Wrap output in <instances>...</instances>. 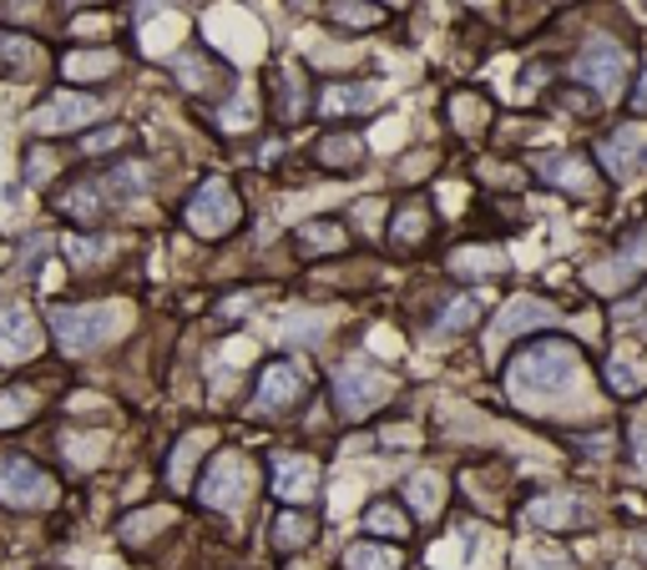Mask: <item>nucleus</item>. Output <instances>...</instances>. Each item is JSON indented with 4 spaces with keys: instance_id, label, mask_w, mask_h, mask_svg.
Segmentation results:
<instances>
[{
    "instance_id": "f257e3e1",
    "label": "nucleus",
    "mask_w": 647,
    "mask_h": 570,
    "mask_svg": "<svg viewBox=\"0 0 647 570\" xmlns=\"http://www.w3.org/2000/svg\"><path fill=\"white\" fill-rule=\"evenodd\" d=\"M576 384H582V354H576L566 338L531 344L506 364V394H511L521 409L562 405L566 394H576Z\"/></svg>"
},
{
    "instance_id": "f03ea898",
    "label": "nucleus",
    "mask_w": 647,
    "mask_h": 570,
    "mask_svg": "<svg viewBox=\"0 0 647 570\" xmlns=\"http://www.w3.org/2000/svg\"><path fill=\"white\" fill-rule=\"evenodd\" d=\"M127 323H132L127 303H86V309H61L51 329L66 354H92V348L112 344L117 333H127Z\"/></svg>"
},
{
    "instance_id": "7ed1b4c3",
    "label": "nucleus",
    "mask_w": 647,
    "mask_h": 570,
    "mask_svg": "<svg viewBox=\"0 0 647 570\" xmlns=\"http://www.w3.org/2000/svg\"><path fill=\"white\" fill-rule=\"evenodd\" d=\"M390 394H395V379H390V374L360 364V358H354V364H339V374H335V405H339V415H344V419L374 415Z\"/></svg>"
},
{
    "instance_id": "20e7f679",
    "label": "nucleus",
    "mask_w": 647,
    "mask_h": 570,
    "mask_svg": "<svg viewBox=\"0 0 647 570\" xmlns=\"http://www.w3.org/2000/svg\"><path fill=\"white\" fill-rule=\"evenodd\" d=\"M198 495H203V505H213V510H238L243 499H248V460H243L238 450L213 454Z\"/></svg>"
},
{
    "instance_id": "39448f33",
    "label": "nucleus",
    "mask_w": 647,
    "mask_h": 570,
    "mask_svg": "<svg viewBox=\"0 0 647 570\" xmlns=\"http://www.w3.org/2000/svg\"><path fill=\"white\" fill-rule=\"evenodd\" d=\"M233 223H238V197H233V187L223 178L203 182V192L188 203V227L203 233V238H223Z\"/></svg>"
},
{
    "instance_id": "423d86ee",
    "label": "nucleus",
    "mask_w": 647,
    "mask_h": 570,
    "mask_svg": "<svg viewBox=\"0 0 647 570\" xmlns=\"http://www.w3.org/2000/svg\"><path fill=\"white\" fill-rule=\"evenodd\" d=\"M576 76L597 86V96H617L627 82V51L607 36H592L582 46V56H576Z\"/></svg>"
},
{
    "instance_id": "0eeeda50",
    "label": "nucleus",
    "mask_w": 647,
    "mask_h": 570,
    "mask_svg": "<svg viewBox=\"0 0 647 570\" xmlns=\"http://www.w3.org/2000/svg\"><path fill=\"white\" fill-rule=\"evenodd\" d=\"M51 475H41L31 460H0V499L15 510H41L51 505Z\"/></svg>"
},
{
    "instance_id": "6e6552de",
    "label": "nucleus",
    "mask_w": 647,
    "mask_h": 570,
    "mask_svg": "<svg viewBox=\"0 0 647 570\" xmlns=\"http://www.w3.org/2000/svg\"><path fill=\"white\" fill-rule=\"evenodd\" d=\"M96 101L92 96H76V92H61V96H51L46 107L31 117V127L36 131H72V127H86V121H96Z\"/></svg>"
},
{
    "instance_id": "1a4fd4ad",
    "label": "nucleus",
    "mask_w": 647,
    "mask_h": 570,
    "mask_svg": "<svg viewBox=\"0 0 647 570\" xmlns=\"http://www.w3.org/2000/svg\"><path fill=\"white\" fill-rule=\"evenodd\" d=\"M643 268H647V233H643V238H633V248H623L617 258L597 262V268L587 273V283H592V288H602V293H617V288L633 283V278L643 273Z\"/></svg>"
},
{
    "instance_id": "9d476101",
    "label": "nucleus",
    "mask_w": 647,
    "mask_h": 570,
    "mask_svg": "<svg viewBox=\"0 0 647 570\" xmlns=\"http://www.w3.org/2000/svg\"><path fill=\"white\" fill-rule=\"evenodd\" d=\"M36 323L21 303H6L0 309V358H21V354H36Z\"/></svg>"
},
{
    "instance_id": "9b49d317",
    "label": "nucleus",
    "mask_w": 647,
    "mask_h": 570,
    "mask_svg": "<svg viewBox=\"0 0 647 570\" xmlns=\"http://www.w3.org/2000/svg\"><path fill=\"white\" fill-rule=\"evenodd\" d=\"M552 319H556L552 303H541V298H511V303L501 309V319H496L491 338L501 344V338H516V333L537 329V323H552Z\"/></svg>"
},
{
    "instance_id": "f8f14e48",
    "label": "nucleus",
    "mask_w": 647,
    "mask_h": 570,
    "mask_svg": "<svg viewBox=\"0 0 647 570\" xmlns=\"http://www.w3.org/2000/svg\"><path fill=\"white\" fill-rule=\"evenodd\" d=\"M304 394V379H299V368H288V364H274L264 368V379H258V409H288L294 399Z\"/></svg>"
},
{
    "instance_id": "ddd939ff",
    "label": "nucleus",
    "mask_w": 647,
    "mask_h": 570,
    "mask_svg": "<svg viewBox=\"0 0 647 570\" xmlns=\"http://www.w3.org/2000/svg\"><path fill=\"white\" fill-rule=\"evenodd\" d=\"M314 480H319L314 460H299V454H284V460H274V495L309 499L314 495Z\"/></svg>"
},
{
    "instance_id": "4468645a",
    "label": "nucleus",
    "mask_w": 647,
    "mask_h": 570,
    "mask_svg": "<svg viewBox=\"0 0 647 570\" xmlns=\"http://www.w3.org/2000/svg\"><path fill=\"white\" fill-rule=\"evenodd\" d=\"M587 515V499L576 495V490H562V495H547L531 505V520L547 525V530H566V525H576Z\"/></svg>"
},
{
    "instance_id": "2eb2a0df",
    "label": "nucleus",
    "mask_w": 647,
    "mask_h": 570,
    "mask_svg": "<svg viewBox=\"0 0 647 570\" xmlns=\"http://www.w3.org/2000/svg\"><path fill=\"white\" fill-rule=\"evenodd\" d=\"M537 166L547 182H556V187H566V192H582V197L597 187V178H592V166L582 162V157H541Z\"/></svg>"
},
{
    "instance_id": "dca6fc26",
    "label": "nucleus",
    "mask_w": 647,
    "mask_h": 570,
    "mask_svg": "<svg viewBox=\"0 0 647 570\" xmlns=\"http://www.w3.org/2000/svg\"><path fill=\"white\" fill-rule=\"evenodd\" d=\"M643 147H647V127H643V121H633V127H623L607 147H602V162H607L617 178H627V172H633V162L643 157Z\"/></svg>"
},
{
    "instance_id": "f3484780",
    "label": "nucleus",
    "mask_w": 647,
    "mask_h": 570,
    "mask_svg": "<svg viewBox=\"0 0 647 570\" xmlns=\"http://www.w3.org/2000/svg\"><path fill=\"white\" fill-rule=\"evenodd\" d=\"M384 86L380 82H364V86H329V96H324V111L329 117H339V111H370L380 107Z\"/></svg>"
},
{
    "instance_id": "a211bd4d",
    "label": "nucleus",
    "mask_w": 647,
    "mask_h": 570,
    "mask_svg": "<svg viewBox=\"0 0 647 570\" xmlns=\"http://www.w3.org/2000/svg\"><path fill=\"white\" fill-rule=\"evenodd\" d=\"M450 268L456 273H476V278H491L506 268V252L501 248H460L456 258H450Z\"/></svg>"
},
{
    "instance_id": "6ab92c4d",
    "label": "nucleus",
    "mask_w": 647,
    "mask_h": 570,
    "mask_svg": "<svg viewBox=\"0 0 647 570\" xmlns=\"http://www.w3.org/2000/svg\"><path fill=\"white\" fill-rule=\"evenodd\" d=\"M299 248L304 252H335V248H344V227H339V223H304L299 227Z\"/></svg>"
},
{
    "instance_id": "aec40b11",
    "label": "nucleus",
    "mask_w": 647,
    "mask_h": 570,
    "mask_svg": "<svg viewBox=\"0 0 647 570\" xmlns=\"http://www.w3.org/2000/svg\"><path fill=\"white\" fill-rule=\"evenodd\" d=\"M107 72H117V56H112V51H76V56H66V76H76V82L107 76Z\"/></svg>"
},
{
    "instance_id": "412c9836",
    "label": "nucleus",
    "mask_w": 647,
    "mask_h": 570,
    "mask_svg": "<svg viewBox=\"0 0 647 570\" xmlns=\"http://www.w3.org/2000/svg\"><path fill=\"white\" fill-rule=\"evenodd\" d=\"M344 566L349 570H395V550H384V546H349L344 550Z\"/></svg>"
},
{
    "instance_id": "4be33fe9",
    "label": "nucleus",
    "mask_w": 647,
    "mask_h": 570,
    "mask_svg": "<svg viewBox=\"0 0 647 570\" xmlns=\"http://www.w3.org/2000/svg\"><path fill=\"white\" fill-rule=\"evenodd\" d=\"M441 499H445L441 475H415V480H410V505H415V510L435 515V510H441Z\"/></svg>"
},
{
    "instance_id": "5701e85b",
    "label": "nucleus",
    "mask_w": 647,
    "mask_h": 570,
    "mask_svg": "<svg viewBox=\"0 0 647 570\" xmlns=\"http://www.w3.org/2000/svg\"><path fill=\"white\" fill-rule=\"evenodd\" d=\"M278 546L284 550H299V546H309L314 540V520L309 515H278Z\"/></svg>"
},
{
    "instance_id": "b1692460",
    "label": "nucleus",
    "mask_w": 647,
    "mask_h": 570,
    "mask_svg": "<svg viewBox=\"0 0 647 570\" xmlns=\"http://www.w3.org/2000/svg\"><path fill=\"white\" fill-rule=\"evenodd\" d=\"M607 379H612V389H617V394H633V389H643L647 368L633 364V358H612V364H607Z\"/></svg>"
},
{
    "instance_id": "393cba45",
    "label": "nucleus",
    "mask_w": 647,
    "mask_h": 570,
    "mask_svg": "<svg viewBox=\"0 0 647 570\" xmlns=\"http://www.w3.org/2000/svg\"><path fill=\"white\" fill-rule=\"evenodd\" d=\"M476 313H480L476 298H460V303H450V309H445V319H441V333H460V329H470V323H476Z\"/></svg>"
},
{
    "instance_id": "a878e982",
    "label": "nucleus",
    "mask_w": 647,
    "mask_h": 570,
    "mask_svg": "<svg viewBox=\"0 0 647 570\" xmlns=\"http://www.w3.org/2000/svg\"><path fill=\"white\" fill-rule=\"evenodd\" d=\"M208 444V434H188V440L178 444V454H172V480H188V470H192V460H198V450H203Z\"/></svg>"
},
{
    "instance_id": "bb28decb",
    "label": "nucleus",
    "mask_w": 647,
    "mask_h": 570,
    "mask_svg": "<svg viewBox=\"0 0 647 570\" xmlns=\"http://www.w3.org/2000/svg\"><path fill=\"white\" fill-rule=\"evenodd\" d=\"M354 157H360V142H354V137H329V142H324V162L329 166H349Z\"/></svg>"
},
{
    "instance_id": "cd10ccee",
    "label": "nucleus",
    "mask_w": 647,
    "mask_h": 570,
    "mask_svg": "<svg viewBox=\"0 0 647 570\" xmlns=\"http://www.w3.org/2000/svg\"><path fill=\"white\" fill-rule=\"evenodd\" d=\"M364 525H370L374 535H405V520H400L390 505H374V510L364 515Z\"/></svg>"
},
{
    "instance_id": "c85d7f7f",
    "label": "nucleus",
    "mask_w": 647,
    "mask_h": 570,
    "mask_svg": "<svg viewBox=\"0 0 647 570\" xmlns=\"http://www.w3.org/2000/svg\"><path fill=\"white\" fill-rule=\"evenodd\" d=\"M31 409H36L31 394H6V399H0V424H15V419H25Z\"/></svg>"
},
{
    "instance_id": "c756f323",
    "label": "nucleus",
    "mask_w": 647,
    "mask_h": 570,
    "mask_svg": "<svg viewBox=\"0 0 647 570\" xmlns=\"http://www.w3.org/2000/svg\"><path fill=\"white\" fill-rule=\"evenodd\" d=\"M319 333H324V319H319V313H304V319L294 313V319L284 323V338H319Z\"/></svg>"
},
{
    "instance_id": "7c9ffc66",
    "label": "nucleus",
    "mask_w": 647,
    "mask_h": 570,
    "mask_svg": "<svg viewBox=\"0 0 647 570\" xmlns=\"http://www.w3.org/2000/svg\"><path fill=\"white\" fill-rule=\"evenodd\" d=\"M335 15L339 21H349V25H374V15L380 11H374V6H360V0H339Z\"/></svg>"
},
{
    "instance_id": "2f4dec72",
    "label": "nucleus",
    "mask_w": 647,
    "mask_h": 570,
    "mask_svg": "<svg viewBox=\"0 0 647 570\" xmlns=\"http://www.w3.org/2000/svg\"><path fill=\"white\" fill-rule=\"evenodd\" d=\"M420 227H425V213H420V207H410V213L395 217V238H400V243H415V238H420Z\"/></svg>"
},
{
    "instance_id": "473e14b6",
    "label": "nucleus",
    "mask_w": 647,
    "mask_h": 570,
    "mask_svg": "<svg viewBox=\"0 0 647 570\" xmlns=\"http://www.w3.org/2000/svg\"><path fill=\"white\" fill-rule=\"evenodd\" d=\"M456 127L460 131H476L480 127V101H476V96H456Z\"/></svg>"
},
{
    "instance_id": "72a5a7b5",
    "label": "nucleus",
    "mask_w": 647,
    "mask_h": 570,
    "mask_svg": "<svg viewBox=\"0 0 647 570\" xmlns=\"http://www.w3.org/2000/svg\"><path fill=\"white\" fill-rule=\"evenodd\" d=\"M102 450H107V440H102V434H96V440L92 444H82V440H72V460H96V454H102Z\"/></svg>"
},
{
    "instance_id": "f704fd0d",
    "label": "nucleus",
    "mask_w": 647,
    "mask_h": 570,
    "mask_svg": "<svg viewBox=\"0 0 647 570\" xmlns=\"http://www.w3.org/2000/svg\"><path fill=\"white\" fill-rule=\"evenodd\" d=\"M0 51H6V56H11V61H36V46H25V41H0Z\"/></svg>"
},
{
    "instance_id": "c9c22d12",
    "label": "nucleus",
    "mask_w": 647,
    "mask_h": 570,
    "mask_svg": "<svg viewBox=\"0 0 647 570\" xmlns=\"http://www.w3.org/2000/svg\"><path fill=\"white\" fill-rule=\"evenodd\" d=\"M72 252H76L82 262H92V258H102L107 248H102V243H92V238H72Z\"/></svg>"
},
{
    "instance_id": "e433bc0d",
    "label": "nucleus",
    "mask_w": 647,
    "mask_h": 570,
    "mask_svg": "<svg viewBox=\"0 0 647 570\" xmlns=\"http://www.w3.org/2000/svg\"><path fill=\"white\" fill-rule=\"evenodd\" d=\"M633 450H637V460H643V470H647V415L637 419V429H633Z\"/></svg>"
},
{
    "instance_id": "4c0bfd02",
    "label": "nucleus",
    "mask_w": 647,
    "mask_h": 570,
    "mask_svg": "<svg viewBox=\"0 0 647 570\" xmlns=\"http://www.w3.org/2000/svg\"><path fill=\"white\" fill-rule=\"evenodd\" d=\"M96 31H107L102 15H82V21H76V36H96Z\"/></svg>"
},
{
    "instance_id": "58836bf2",
    "label": "nucleus",
    "mask_w": 647,
    "mask_h": 570,
    "mask_svg": "<svg viewBox=\"0 0 647 570\" xmlns=\"http://www.w3.org/2000/svg\"><path fill=\"white\" fill-rule=\"evenodd\" d=\"M121 142V131L112 127V131H102V137H92V142H86V152H102V147H117Z\"/></svg>"
},
{
    "instance_id": "ea45409f",
    "label": "nucleus",
    "mask_w": 647,
    "mask_h": 570,
    "mask_svg": "<svg viewBox=\"0 0 647 570\" xmlns=\"http://www.w3.org/2000/svg\"><path fill=\"white\" fill-rule=\"evenodd\" d=\"M229 127H248V96H238L229 111Z\"/></svg>"
},
{
    "instance_id": "a19ab883",
    "label": "nucleus",
    "mask_w": 647,
    "mask_h": 570,
    "mask_svg": "<svg viewBox=\"0 0 647 570\" xmlns=\"http://www.w3.org/2000/svg\"><path fill=\"white\" fill-rule=\"evenodd\" d=\"M46 172H51V157H46V152H36V157H31V178L41 182V178H46Z\"/></svg>"
},
{
    "instance_id": "79ce46f5",
    "label": "nucleus",
    "mask_w": 647,
    "mask_h": 570,
    "mask_svg": "<svg viewBox=\"0 0 647 570\" xmlns=\"http://www.w3.org/2000/svg\"><path fill=\"white\" fill-rule=\"evenodd\" d=\"M637 550H643V556H647V535H637Z\"/></svg>"
},
{
    "instance_id": "37998d69",
    "label": "nucleus",
    "mask_w": 647,
    "mask_h": 570,
    "mask_svg": "<svg viewBox=\"0 0 647 570\" xmlns=\"http://www.w3.org/2000/svg\"><path fill=\"white\" fill-rule=\"evenodd\" d=\"M476 6H491V0H476Z\"/></svg>"
}]
</instances>
